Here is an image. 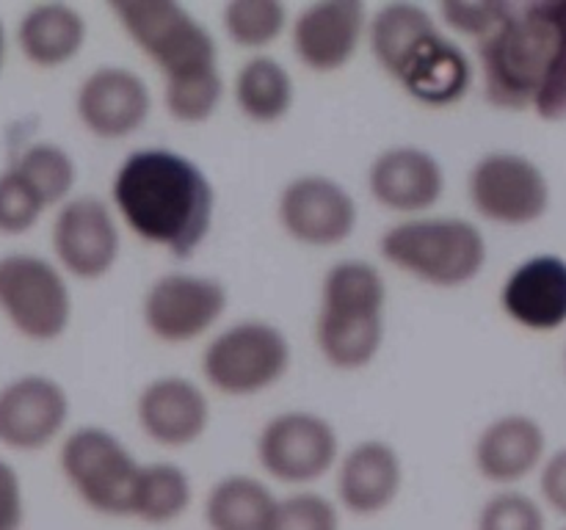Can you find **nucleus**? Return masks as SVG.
<instances>
[{
    "label": "nucleus",
    "mask_w": 566,
    "mask_h": 530,
    "mask_svg": "<svg viewBox=\"0 0 566 530\" xmlns=\"http://www.w3.org/2000/svg\"><path fill=\"white\" fill-rule=\"evenodd\" d=\"M75 116L99 141H125L153 116V92L122 64L94 66L75 92Z\"/></svg>",
    "instance_id": "obj_15"
},
{
    "label": "nucleus",
    "mask_w": 566,
    "mask_h": 530,
    "mask_svg": "<svg viewBox=\"0 0 566 530\" xmlns=\"http://www.w3.org/2000/svg\"><path fill=\"white\" fill-rule=\"evenodd\" d=\"M403 489V458L390 442L359 439L335 464V502L357 519L390 511Z\"/></svg>",
    "instance_id": "obj_19"
},
{
    "label": "nucleus",
    "mask_w": 566,
    "mask_h": 530,
    "mask_svg": "<svg viewBox=\"0 0 566 530\" xmlns=\"http://www.w3.org/2000/svg\"><path fill=\"white\" fill-rule=\"evenodd\" d=\"M562 50H558V59L556 64H553V72L551 77H547L545 88H542L539 97H536L534 103L536 116H542L545 121L566 119V0H562Z\"/></svg>",
    "instance_id": "obj_33"
},
{
    "label": "nucleus",
    "mask_w": 566,
    "mask_h": 530,
    "mask_svg": "<svg viewBox=\"0 0 566 530\" xmlns=\"http://www.w3.org/2000/svg\"><path fill=\"white\" fill-rule=\"evenodd\" d=\"M545 447V428L534 417L503 414L486 423L475 436L473 464L490 484L512 486L542 467Z\"/></svg>",
    "instance_id": "obj_22"
},
{
    "label": "nucleus",
    "mask_w": 566,
    "mask_h": 530,
    "mask_svg": "<svg viewBox=\"0 0 566 530\" xmlns=\"http://www.w3.org/2000/svg\"><path fill=\"white\" fill-rule=\"evenodd\" d=\"M269 530H343V511L315 489H296L280 497Z\"/></svg>",
    "instance_id": "obj_29"
},
{
    "label": "nucleus",
    "mask_w": 566,
    "mask_h": 530,
    "mask_svg": "<svg viewBox=\"0 0 566 530\" xmlns=\"http://www.w3.org/2000/svg\"><path fill=\"white\" fill-rule=\"evenodd\" d=\"M111 208L138 241L175 259H188L213 230L216 188L188 155L142 147L116 169Z\"/></svg>",
    "instance_id": "obj_1"
},
{
    "label": "nucleus",
    "mask_w": 566,
    "mask_h": 530,
    "mask_svg": "<svg viewBox=\"0 0 566 530\" xmlns=\"http://www.w3.org/2000/svg\"><path fill=\"white\" fill-rule=\"evenodd\" d=\"M390 290L370 259H337L321 282L315 346L329 368L354 373L376 362L387 335Z\"/></svg>",
    "instance_id": "obj_3"
},
{
    "label": "nucleus",
    "mask_w": 566,
    "mask_h": 530,
    "mask_svg": "<svg viewBox=\"0 0 566 530\" xmlns=\"http://www.w3.org/2000/svg\"><path fill=\"white\" fill-rule=\"evenodd\" d=\"M387 77L420 105L446 108L459 103L473 86V64L468 53L437 25L412 44Z\"/></svg>",
    "instance_id": "obj_20"
},
{
    "label": "nucleus",
    "mask_w": 566,
    "mask_h": 530,
    "mask_svg": "<svg viewBox=\"0 0 566 530\" xmlns=\"http://www.w3.org/2000/svg\"><path fill=\"white\" fill-rule=\"evenodd\" d=\"M448 177L440 158L426 147L398 144L381 149L368 166V193L379 208L418 219L446 197Z\"/></svg>",
    "instance_id": "obj_17"
},
{
    "label": "nucleus",
    "mask_w": 566,
    "mask_h": 530,
    "mask_svg": "<svg viewBox=\"0 0 566 530\" xmlns=\"http://www.w3.org/2000/svg\"><path fill=\"white\" fill-rule=\"evenodd\" d=\"M22 180L36 191L44 208H61L66 199L75 197L77 163L64 147L53 141H36L17 155L14 163Z\"/></svg>",
    "instance_id": "obj_27"
},
{
    "label": "nucleus",
    "mask_w": 566,
    "mask_h": 530,
    "mask_svg": "<svg viewBox=\"0 0 566 530\" xmlns=\"http://www.w3.org/2000/svg\"><path fill=\"white\" fill-rule=\"evenodd\" d=\"M59 467L66 486L88 511L108 519H130L133 489L142 462L103 425H81L61 442Z\"/></svg>",
    "instance_id": "obj_7"
},
{
    "label": "nucleus",
    "mask_w": 566,
    "mask_h": 530,
    "mask_svg": "<svg viewBox=\"0 0 566 530\" xmlns=\"http://www.w3.org/2000/svg\"><path fill=\"white\" fill-rule=\"evenodd\" d=\"M44 202L31 186L20 177L14 166L0 171V232L3 235H22L33 230L44 215Z\"/></svg>",
    "instance_id": "obj_31"
},
{
    "label": "nucleus",
    "mask_w": 566,
    "mask_h": 530,
    "mask_svg": "<svg viewBox=\"0 0 566 530\" xmlns=\"http://www.w3.org/2000/svg\"><path fill=\"white\" fill-rule=\"evenodd\" d=\"M539 489L547 506L566 517V447L542 464Z\"/></svg>",
    "instance_id": "obj_35"
},
{
    "label": "nucleus",
    "mask_w": 566,
    "mask_h": 530,
    "mask_svg": "<svg viewBox=\"0 0 566 530\" xmlns=\"http://www.w3.org/2000/svg\"><path fill=\"white\" fill-rule=\"evenodd\" d=\"M509 9H512V3H501V0L497 3H459V0H451V3H442L437 14L442 20L440 25L481 42L486 33H492L501 25Z\"/></svg>",
    "instance_id": "obj_32"
},
{
    "label": "nucleus",
    "mask_w": 566,
    "mask_h": 530,
    "mask_svg": "<svg viewBox=\"0 0 566 530\" xmlns=\"http://www.w3.org/2000/svg\"><path fill=\"white\" fill-rule=\"evenodd\" d=\"M276 500L269 484L258 475L232 473L216 480L202 502L208 530H269Z\"/></svg>",
    "instance_id": "obj_25"
},
{
    "label": "nucleus",
    "mask_w": 566,
    "mask_h": 530,
    "mask_svg": "<svg viewBox=\"0 0 566 530\" xmlns=\"http://www.w3.org/2000/svg\"><path fill=\"white\" fill-rule=\"evenodd\" d=\"M475 530H547V519L534 497L517 489H501L479 508Z\"/></svg>",
    "instance_id": "obj_30"
},
{
    "label": "nucleus",
    "mask_w": 566,
    "mask_h": 530,
    "mask_svg": "<svg viewBox=\"0 0 566 530\" xmlns=\"http://www.w3.org/2000/svg\"><path fill=\"white\" fill-rule=\"evenodd\" d=\"M503 312L531 331H553L566 324V259L536 254L509 274L501 290Z\"/></svg>",
    "instance_id": "obj_21"
},
{
    "label": "nucleus",
    "mask_w": 566,
    "mask_h": 530,
    "mask_svg": "<svg viewBox=\"0 0 566 530\" xmlns=\"http://www.w3.org/2000/svg\"><path fill=\"white\" fill-rule=\"evenodd\" d=\"M293 348L271 320H238L210 337L202 351V375L210 390L227 398H252L287 375Z\"/></svg>",
    "instance_id": "obj_6"
},
{
    "label": "nucleus",
    "mask_w": 566,
    "mask_h": 530,
    "mask_svg": "<svg viewBox=\"0 0 566 530\" xmlns=\"http://www.w3.org/2000/svg\"><path fill=\"white\" fill-rule=\"evenodd\" d=\"M260 469L276 484L310 489L335 469L340 436L329 417L307 409H291L265 420L254 442Z\"/></svg>",
    "instance_id": "obj_9"
},
{
    "label": "nucleus",
    "mask_w": 566,
    "mask_h": 530,
    "mask_svg": "<svg viewBox=\"0 0 566 530\" xmlns=\"http://www.w3.org/2000/svg\"><path fill=\"white\" fill-rule=\"evenodd\" d=\"M564 362H566V353H564Z\"/></svg>",
    "instance_id": "obj_37"
},
{
    "label": "nucleus",
    "mask_w": 566,
    "mask_h": 530,
    "mask_svg": "<svg viewBox=\"0 0 566 530\" xmlns=\"http://www.w3.org/2000/svg\"><path fill=\"white\" fill-rule=\"evenodd\" d=\"M6 53H9V39H6V25L3 20H0V70H3L6 64Z\"/></svg>",
    "instance_id": "obj_36"
},
{
    "label": "nucleus",
    "mask_w": 566,
    "mask_h": 530,
    "mask_svg": "<svg viewBox=\"0 0 566 530\" xmlns=\"http://www.w3.org/2000/svg\"><path fill=\"white\" fill-rule=\"evenodd\" d=\"M291 25L287 6L280 0H230L221 9V28L235 47L263 53Z\"/></svg>",
    "instance_id": "obj_28"
},
{
    "label": "nucleus",
    "mask_w": 566,
    "mask_h": 530,
    "mask_svg": "<svg viewBox=\"0 0 566 530\" xmlns=\"http://www.w3.org/2000/svg\"><path fill=\"white\" fill-rule=\"evenodd\" d=\"M72 403L64 386L44 373H25L0 386V445L42 451L64 434Z\"/></svg>",
    "instance_id": "obj_16"
},
{
    "label": "nucleus",
    "mask_w": 566,
    "mask_h": 530,
    "mask_svg": "<svg viewBox=\"0 0 566 530\" xmlns=\"http://www.w3.org/2000/svg\"><path fill=\"white\" fill-rule=\"evenodd\" d=\"M25 524V495L20 473L0 458V530H22Z\"/></svg>",
    "instance_id": "obj_34"
},
{
    "label": "nucleus",
    "mask_w": 566,
    "mask_h": 530,
    "mask_svg": "<svg viewBox=\"0 0 566 530\" xmlns=\"http://www.w3.org/2000/svg\"><path fill=\"white\" fill-rule=\"evenodd\" d=\"M232 99L252 125H280L296 105V81L280 59L258 53L243 61L232 77Z\"/></svg>",
    "instance_id": "obj_24"
},
{
    "label": "nucleus",
    "mask_w": 566,
    "mask_h": 530,
    "mask_svg": "<svg viewBox=\"0 0 566 530\" xmlns=\"http://www.w3.org/2000/svg\"><path fill=\"white\" fill-rule=\"evenodd\" d=\"M564 530H566V528H564Z\"/></svg>",
    "instance_id": "obj_38"
},
{
    "label": "nucleus",
    "mask_w": 566,
    "mask_h": 530,
    "mask_svg": "<svg viewBox=\"0 0 566 530\" xmlns=\"http://www.w3.org/2000/svg\"><path fill=\"white\" fill-rule=\"evenodd\" d=\"M276 221L293 243L304 248H335L359 224L357 199L329 174H298L276 197Z\"/></svg>",
    "instance_id": "obj_13"
},
{
    "label": "nucleus",
    "mask_w": 566,
    "mask_h": 530,
    "mask_svg": "<svg viewBox=\"0 0 566 530\" xmlns=\"http://www.w3.org/2000/svg\"><path fill=\"white\" fill-rule=\"evenodd\" d=\"M210 398L197 381L166 373L147 381L136 395V423L149 442L166 451L191 447L210 428Z\"/></svg>",
    "instance_id": "obj_18"
},
{
    "label": "nucleus",
    "mask_w": 566,
    "mask_h": 530,
    "mask_svg": "<svg viewBox=\"0 0 566 530\" xmlns=\"http://www.w3.org/2000/svg\"><path fill=\"white\" fill-rule=\"evenodd\" d=\"M562 0L512 3L501 25L479 42L484 94L506 110L534 108L562 50Z\"/></svg>",
    "instance_id": "obj_4"
},
{
    "label": "nucleus",
    "mask_w": 566,
    "mask_h": 530,
    "mask_svg": "<svg viewBox=\"0 0 566 530\" xmlns=\"http://www.w3.org/2000/svg\"><path fill=\"white\" fill-rule=\"evenodd\" d=\"M387 265L423 285L453 290L479 279L486 265V237L457 215H418L387 226L379 237Z\"/></svg>",
    "instance_id": "obj_5"
},
{
    "label": "nucleus",
    "mask_w": 566,
    "mask_h": 530,
    "mask_svg": "<svg viewBox=\"0 0 566 530\" xmlns=\"http://www.w3.org/2000/svg\"><path fill=\"white\" fill-rule=\"evenodd\" d=\"M72 293L64 271L39 254L14 252L0 257V312L17 335L53 342L72 324Z\"/></svg>",
    "instance_id": "obj_8"
},
{
    "label": "nucleus",
    "mask_w": 566,
    "mask_h": 530,
    "mask_svg": "<svg viewBox=\"0 0 566 530\" xmlns=\"http://www.w3.org/2000/svg\"><path fill=\"white\" fill-rule=\"evenodd\" d=\"M88 22L70 3H36L20 17L17 44L28 64L36 70H59L83 53Z\"/></svg>",
    "instance_id": "obj_23"
},
{
    "label": "nucleus",
    "mask_w": 566,
    "mask_h": 530,
    "mask_svg": "<svg viewBox=\"0 0 566 530\" xmlns=\"http://www.w3.org/2000/svg\"><path fill=\"white\" fill-rule=\"evenodd\" d=\"M230 307L227 285L216 276L169 271L144 290L142 320L149 337L186 346L210 335Z\"/></svg>",
    "instance_id": "obj_10"
},
{
    "label": "nucleus",
    "mask_w": 566,
    "mask_h": 530,
    "mask_svg": "<svg viewBox=\"0 0 566 530\" xmlns=\"http://www.w3.org/2000/svg\"><path fill=\"white\" fill-rule=\"evenodd\" d=\"M468 197L481 219L501 226H528L551 208L545 171L520 152H486L468 174Z\"/></svg>",
    "instance_id": "obj_11"
},
{
    "label": "nucleus",
    "mask_w": 566,
    "mask_h": 530,
    "mask_svg": "<svg viewBox=\"0 0 566 530\" xmlns=\"http://www.w3.org/2000/svg\"><path fill=\"white\" fill-rule=\"evenodd\" d=\"M368 6L359 0H318L291 20V47L298 64L315 75L346 70L368 36Z\"/></svg>",
    "instance_id": "obj_14"
},
{
    "label": "nucleus",
    "mask_w": 566,
    "mask_h": 530,
    "mask_svg": "<svg viewBox=\"0 0 566 530\" xmlns=\"http://www.w3.org/2000/svg\"><path fill=\"white\" fill-rule=\"evenodd\" d=\"M111 11L158 70L166 114L180 125L213 119L224 99V75L210 28L177 0H116Z\"/></svg>",
    "instance_id": "obj_2"
},
{
    "label": "nucleus",
    "mask_w": 566,
    "mask_h": 530,
    "mask_svg": "<svg viewBox=\"0 0 566 530\" xmlns=\"http://www.w3.org/2000/svg\"><path fill=\"white\" fill-rule=\"evenodd\" d=\"M50 243L64 276L97 282L119 263L122 224L111 202L94 193H75L55 213Z\"/></svg>",
    "instance_id": "obj_12"
},
{
    "label": "nucleus",
    "mask_w": 566,
    "mask_h": 530,
    "mask_svg": "<svg viewBox=\"0 0 566 530\" xmlns=\"http://www.w3.org/2000/svg\"><path fill=\"white\" fill-rule=\"evenodd\" d=\"M193 502L191 475L175 462H149L138 469L136 489H133L130 519L164 528L188 513Z\"/></svg>",
    "instance_id": "obj_26"
}]
</instances>
